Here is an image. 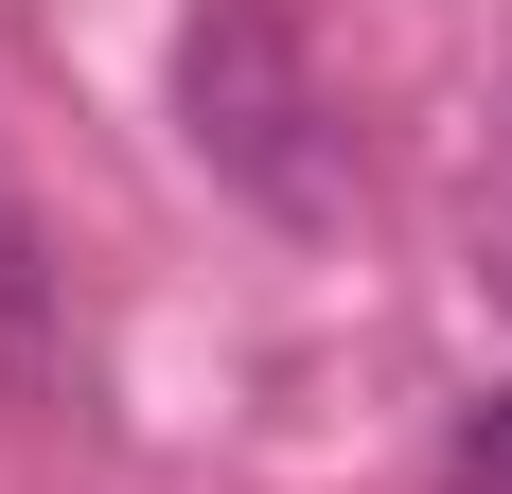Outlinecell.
I'll return each instance as SVG.
<instances>
[{
  "instance_id": "6da1fadb",
  "label": "cell",
  "mask_w": 512,
  "mask_h": 494,
  "mask_svg": "<svg viewBox=\"0 0 512 494\" xmlns=\"http://www.w3.org/2000/svg\"><path fill=\"white\" fill-rule=\"evenodd\" d=\"M177 142L265 230H336L354 212V124H336V89H318L283 0H195V36H177Z\"/></svg>"
},
{
  "instance_id": "7a4b0ae2",
  "label": "cell",
  "mask_w": 512,
  "mask_h": 494,
  "mask_svg": "<svg viewBox=\"0 0 512 494\" xmlns=\"http://www.w3.org/2000/svg\"><path fill=\"white\" fill-rule=\"evenodd\" d=\"M53 371H71V265H53V230L0 177V389H53Z\"/></svg>"
},
{
  "instance_id": "3957f363",
  "label": "cell",
  "mask_w": 512,
  "mask_h": 494,
  "mask_svg": "<svg viewBox=\"0 0 512 494\" xmlns=\"http://www.w3.org/2000/svg\"><path fill=\"white\" fill-rule=\"evenodd\" d=\"M460 494H512V389L460 406Z\"/></svg>"
}]
</instances>
